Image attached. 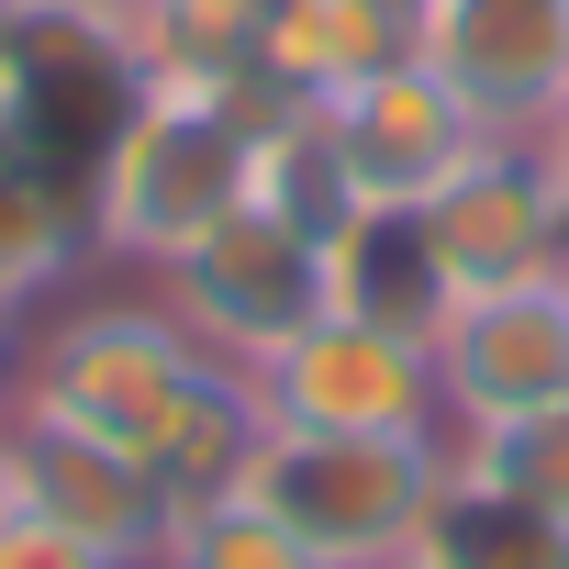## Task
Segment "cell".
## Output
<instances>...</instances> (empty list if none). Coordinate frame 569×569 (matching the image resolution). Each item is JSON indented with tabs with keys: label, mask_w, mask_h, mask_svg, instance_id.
Segmentation results:
<instances>
[{
	"label": "cell",
	"mask_w": 569,
	"mask_h": 569,
	"mask_svg": "<svg viewBox=\"0 0 569 569\" xmlns=\"http://www.w3.org/2000/svg\"><path fill=\"white\" fill-rule=\"evenodd\" d=\"M223 358L190 347V325L157 302V279H123V291H57L34 325H23V402L34 425H68V436H101L123 458L157 469V447L179 436L190 391L212 380Z\"/></svg>",
	"instance_id": "1"
},
{
	"label": "cell",
	"mask_w": 569,
	"mask_h": 569,
	"mask_svg": "<svg viewBox=\"0 0 569 569\" xmlns=\"http://www.w3.org/2000/svg\"><path fill=\"white\" fill-rule=\"evenodd\" d=\"M223 212H246V123L223 90H146L90 168V257L123 279H157L190 257Z\"/></svg>",
	"instance_id": "2"
},
{
	"label": "cell",
	"mask_w": 569,
	"mask_h": 569,
	"mask_svg": "<svg viewBox=\"0 0 569 569\" xmlns=\"http://www.w3.org/2000/svg\"><path fill=\"white\" fill-rule=\"evenodd\" d=\"M436 480H447V447H425V436H302V425H268L234 491L268 502L325 569H380V558L413 547Z\"/></svg>",
	"instance_id": "3"
},
{
	"label": "cell",
	"mask_w": 569,
	"mask_h": 569,
	"mask_svg": "<svg viewBox=\"0 0 569 569\" xmlns=\"http://www.w3.org/2000/svg\"><path fill=\"white\" fill-rule=\"evenodd\" d=\"M268 425H302V436H425L447 447V391H436V347L380 336L358 313H313L291 347H268L246 369Z\"/></svg>",
	"instance_id": "4"
},
{
	"label": "cell",
	"mask_w": 569,
	"mask_h": 569,
	"mask_svg": "<svg viewBox=\"0 0 569 569\" xmlns=\"http://www.w3.org/2000/svg\"><path fill=\"white\" fill-rule=\"evenodd\" d=\"M157 302L190 325V347H201V358L257 369L268 347H291V336L325 313V246L246 201V212H223L190 257H168V268H157Z\"/></svg>",
	"instance_id": "5"
},
{
	"label": "cell",
	"mask_w": 569,
	"mask_h": 569,
	"mask_svg": "<svg viewBox=\"0 0 569 569\" xmlns=\"http://www.w3.org/2000/svg\"><path fill=\"white\" fill-rule=\"evenodd\" d=\"M134 101H146V79L123 68V46H112V23L90 12V0H34L12 101H0V146L34 157L68 190H90V168L112 157V134H123Z\"/></svg>",
	"instance_id": "6"
},
{
	"label": "cell",
	"mask_w": 569,
	"mask_h": 569,
	"mask_svg": "<svg viewBox=\"0 0 569 569\" xmlns=\"http://www.w3.org/2000/svg\"><path fill=\"white\" fill-rule=\"evenodd\" d=\"M436 391H447V447L480 436V425L569 402V279L469 291L436 336Z\"/></svg>",
	"instance_id": "7"
},
{
	"label": "cell",
	"mask_w": 569,
	"mask_h": 569,
	"mask_svg": "<svg viewBox=\"0 0 569 569\" xmlns=\"http://www.w3.org/2000/svg\"><path fill=\"white\" fill-rule=\"evenodd\" d=\"M0 458H12V502H23L34 525L79 536V547L112 558V569H146L157 536L179 525V491H168L146 458L101 447V436H68V425L12 413V425H0Z\"/></svg>",
	"instance_id": "8"
},
{
	"label": "cell",
	"mask_w": 569,
	"mask_h": 569,
	"mask_svg": "<svg viewBox=\"0 0 569 569\" xmlns=\"http://www.w3.org/2000/svg\"><path fill=\"white\" fill-rule=\"evenodd\" d=\"M436 257L458 268V302L469 291H513V279H569V201L536 157V134H491L436 201Z\"/></svg>",
	"instance_id": "9"
},
{
	"label": "cell",
	"mask_w": 569,
	"mask_h": 569,
	"mask_svg": "<svg viewBox=\"0 0 569 569\" xmlns=\"http://www.w3.org/2000/svg\"><path fill=\"white\" fill-rule=\"evenodd\" d=\"M413 57L491 134H536L569 101V0H425Z\"/></svg>",
	"instance_id": "10"
},
{
	"label": "cell",
	"mask_w": 569,
	"mask_h": 569,
	"mask_svg": "<svg viewBox=\"0 0 569 569\" xmlns=\"http://www.w3.org/2000/svg\"><path fill=\"white\" fill-rule=\"evenodd\" d=\"M325 112H336V146H347V168H358L369 201H436V190L491 146V123H480L425 57H391L380 79H358V90L325 101Z\"/></svg>",
	"instance_id": "11"
},
{
	"label": "cell",
	"mask_w": 569,
	"mask_h": 569,
	"mask_svg": "<svg viewBox=\"0 0 569 569\" xmlns=\"http://www.w3.org/2000/svg\"><path fill=\"white\" fill-rule=\"evenodd\" d=\"M325 313H358V325L413 336V347L447 336V313H458V268L436 257L425 201H358V212L325 234Z\"/></svg>",
	"instance_id": "12"
},
{
	"label": "cell",
	"mask_w": 569,
	"mask_h": 569,
	"mask_svg": "<svg viewBox=\"0 0 569 569\" xmlns=\"http://www.w3.org/2000/svg\"><path fill=\"white\" fill-rule=\"evenodd\" d=\"M413 34H425V0H268L246 79L279 101H347L358 79L413 57Z\"/></svg>",
	"instance_id": "13"
},
{
	"label": "cell",
	"mask_w": 569,
	"mask_h": 569,
	"mask_svg": "<svg viewBox=\"0 0 569 569\" xmlns=\"http://www.w3.org/2000/svg\"><path fill=\"white\" fill-rule=\"evenodd\" d=\"M90 257V190L46 179L34 157L0 146V325H34L57 291H79Z\"/></svg>",
	"instance_id": "14"
},
{
	"label": "cell",
	"mask_w": 569,
	"mask_h": 569,
	"mask_svg": "<svg viewBox=\"0 0 569 569\" xmlns=\"http://www.w3.org/2000/svg\"><path fill=\"white\" fill-rule=\"evenodd\" d=\"M101 23L146 90H234L257 68L268 0H112Z\"/></svg>",
	"instance_id": "15"
},
{
	"label": "cell",
	"mask_w": 569,
	"mask_h": 569,
	"mask_svg": "<svg viewBox=\"0 0 569 569\" xmlns=\"http://www.w3.org/2000/svg\"><path fill=\"white\" fill-rule=\"evenodd\" d=\"M413 558H425V569H569V525L536 513L525 491L480 480V469L447 447V480H436V502H425V525H413Z\"/></svg>",
	"instance_id": "16"
},
{
	"label": "cell",
	"mask_w": 569,
	"mask_h": 569,
	"mask_svg": "<svg viewBox=\"0 0 569 569\" xmlns=\"http://www.w3.org/2000/svg\"><path fill=\"white\" fill-rule=\"evenodd\" d=\"M246 201L279 212L291 234H313V246L369 201L358 168H347V146H336V112H325V101H279L268 123H246Z\"/></svg>",
	"instance_id": "17"
},
{
	"label": "cell",
	"mask_w": 569,
	"mask_h": 569,
	"mask_svg": "<svg viewBox=\"0 0 569 569\" xmlns=\"http://www.w3.org/2000/svg\"><path fill=\"white\" fill-rule=\"evenodd\" d=\"M146 569H325L291 525H279L268 502H246V491H212V502H179V525L157 536V558Z\"/></svg>",
	"instance_id": "18"
},
{
	"label": "cell",
	"mask_w": 569,
	"mask_h": 569,
	"mask_svg": "<svg viewBox=\"0 0 569 569\" xmlns=\"http://www.w3.org/2000/svg\"><path fill=\"white\" fill-rule=\"evenodd\" d=\"M458 458H469L480 480H502V491H525L536 513L569 525V402L513 413V425H480V436H458Z\"/></svg>",
	"instance_id": "19"
},
{
	"label": "cell",
	"mask_w": 569,
	"mask_h": 569,
	"mask_svg": "<svg viewBox=\"0 0 569 569\" xmlns=\"http://www.w3.org/2000/svg\"><path fill=\"white\" fill-rule=\"evenodd\" d=\"M0 569H112V558H90L79 536H57V525H34L12 502V513H0Z\"/></svg>",
	"instance_id": "20"
},
{
	"label": "cell",
	"mask_w": 569,
	"mask_h": 569,
	"mask_svg": "<svg viewBox=\"0 0 569 569\" xmlns=\"http://www.w3.org/2000/svg\"><path fill=\"white\" fill-rule=\"evenodd\" d=\"M23 23H34V0H0V101H12V68H23Z\"/></svg>",
	"instance_id": "21"
},
{
	"label": "cell",
	"mask_w": 569,
	"mask_h": 569,
	"mask_svg": "<svg viewBox=\"0 0 569 569\" xmlns=\"http://www.w3.org/2000/svg\"><path fill=\"white\" fill-rule=\"evenodd\" d=\"M536 157H547V179H558V201H569V101L536 123Z\"/></svg>",
	"instance_id": "22"
},
{
	"label": "cell",
	"mask_w": 569,
	"mask_h": 569,
	"mask_svg": "<svg viewBox=\"0 0 569 569\" xmlns=\"http://www.w3.org/2000/svg\"><path fill=\"white\" fill-rule=\"evenodd\" d=\"M12 402H23V325H0V425H12Z\"/></svg>",
	"instance_id": "23"
},
{
	"label": "cell",
	"mask_w": 569,
	"mask_h": 569,
	"mask_svg": "<svg viewBox=\"0 0 569 569\" xmlns=\"http://www.w3.org/2000/svg\"><path fill=\"white\" fill-rule=\"evenodd\" d=\"M0 513H12V458H0Z\"/></svg>",
	"instance_id": "24"
},
{
	"label": "cell",
	"mask_w": 569,
	"mask_h": 569,
	"mask_svg": "<svg viewBox=\"0 0 569 569\" xmlns=\"http://www.w3.org/2000/svg\"><path fill=\"white\" fill-rule=\"evenodd\" d=\"M380 569H425V558H413V547H402V558H380Z\"/></svg>",
	"instance_id": "25"
}]
</instances>
